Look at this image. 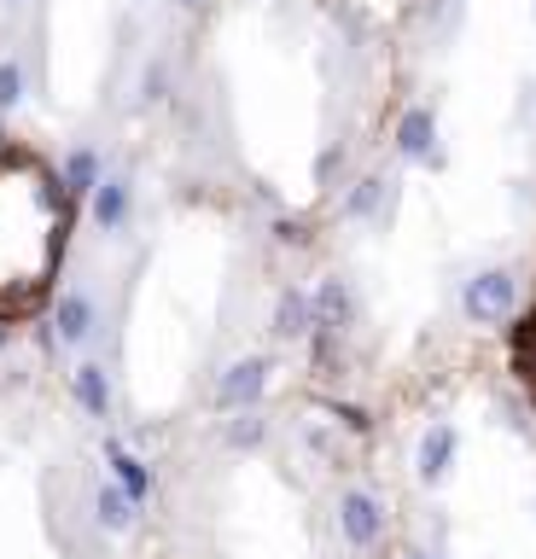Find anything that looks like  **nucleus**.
Segmentation results:
<instances>
[{
    "mask_svg": "<svg viewBox=\"0 0 536 559\" xmlns=\"http://www.w3.org/2000/svg\"><path fill=\"white\" fill-rule=\"evenodd\" d=\"M76 192L36 152L0 146V321H24L47 304L71 245Z\"/></svg>",
    "mask_w": 536,
    "mask_h": 559,
    "instance_id": "f257e3e1",
    "label": "nucleus"
},
{
    "mask_svg": "<svg viewBox=\"0 0 536 559\" xmlns=\"http://www.w3.org/2000/svg\"><path fill=\"white\" fill-rule=\"evenodd\" d=\"M513 304H519V280H513L508 269H484L473 286H466V314H473V321H484V326L508 321Z\"/></svg>",
    "mask_w": 536,
    "mask_h": 559,
    "instance_id": "f03ea898",
    "label": "nucleus"
},
{
    "mask_svg": "<svg viewBox=\"0 0 536 559\" xmlns=\"http://www.w3.org/2000/svg\"><path fill=\"white\" fill-rule=\"evenodd\" d=\"M396 146H403V157H414V164H438V122H431L426 105H408L403 122H396Z\"/></svg>",
    "mask_w": 536,
    "mask_h": 559,
    "instance_id": "7ed1b4c3",
    "label": "nucleus"
},
{
    "mask_svg": "<svg viewBox=\"0 0 536 559\" xmlns=\"http://www.w3.org/2000/svg\"><path fill=\"white\" fill-rule=\"evenodd\" d=\"M338 519H344V536H350V548H373L379 531H385V519H379V501L361 496V489H350V496H344Z\"/></svg>",
    "mask_w": 536,
    "mask_h": 559,
    "instance_id": "20e7f679",
    "label": "nucleus"
},
{
    "mask_svg": "<svg viewBox=\"0 0 536 559\" xmlns=\"http://www.w3.org/2000/svg\"><path fill=\"white\" fill-rule=\"evenodd\" d=\"M263 384H269V367L263 361H246V367H234V373L216 384V402H222V408H239V402H257Z\"/></svg>",
    "mask_w": 536,
    "mask_h": 559,
    "instance_id": "39448f33",
    "label": "nucleus"
},
{
    "mask_svg": "<svg viewBox=\"0 0 536 559\" xmlns=\"http://www.w3.org/2000/svg\"><path fill=\"white\" fill-rule=\"evenodd\" d=\"M449 461H455V431H449V426L426 431V443H420V478H443Z\"/></svg>",
    "mask_w": 536,
    "mask_h": 559,
    "instance_id": "423d86ee",
    "label": "nucleus"
},
{
    "mask_svg": "<svg viewBox=\"0 0 536 559\" xmlns=\"http://www.w3.org/2000/svg\"><path fill=\"white\" fill-rule=\"evenodd\" d=\"M111 466H117V484L129 489V501H146V472L129 461V454H111Z\"/></svg>",
    "mask_w": 536,
    "mask_h": 559,
    "instance_id": "0eeeda50",
    "label": "nucleus"
},
{
    "mask_svg": "<svg viewBox=\"0 0 536 559\" xmlns=\"http://www.w3.org/2000/svg\"><path fill=\"white\" fill-rule=\"evenodd\" d=\"M76 396L88 402L94 414H106V379H99L94 367H82V373H76Z\"/></svg>",
    "mask_w": 536,
    "mask_h": 559,
    "instance_id": "6e6552de",
    "label": "nucleus"
},
{
    "mask_svg": "<svg viewBox=\"0 0 536 559\" xmlns=\"http://www.w3.org/2000/svg\"><path fill=\"white\" fill-rule=\"evenodd\" d=\"M99 524H106V531H123V524H129V501L117 496V489L99 496Z\"/></svg>",
    "mask_w": 536,
    "mask_h": 559,
    "instance_id": "1a4fd4ad",
    "label": "nucleus"
},
{
    "mask_svg": "<svg viewBox=\"0 0 536 559\" xmlns=\"http://www.w3.org/2000/svg\"><path fill=\"white\" fill-rule=\"evenodd\" d=\"M19 87H24L19 64H0V111H7V105H19Z\"/></svg>",
    "mask_w": 536,
    "mask_h": 559,
    "instance_id": "9d476101",
    "label": "nucleus"
},
{
    "mask_svg": "<svg viewBox=\"0 0 536 559\" xmlns=\"http://www.w3.org/2000/svg\"><path fill=\"white\" fill-rule=\"evenodd\" d=\"M525 367H531V384H536V326L525 332Z\"/></svg>",
    "mask_w": 536,
    "mask_h": 559,
    "instance_id": "9b49d317",
    "label": "nucleus"
},
{
    "mask_svg": "<svg viewBox=\"0 0 536 559\" xmlns=\"http://www.w3.org/2000/svg\"><path fill=\"white\" fill-rule=\"evenodd\" d=\"M414 559H426V554H414Z\"/></svg>",
    "mask_w": 536,
    "mask_h": 559,
    "instance_id": "f8f14e48",
    "label": "nucleus"
}]
</instances>
